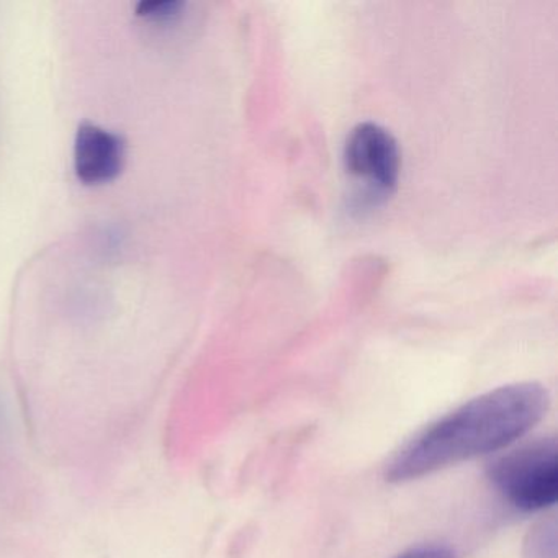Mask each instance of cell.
I'll list each match as a JSON object with an SVG mask.
<instances>
[{
	"label": "cell",
	"mask_w": 558,
	"mask_h": 558,
	"mask_svg": "<svg viewBox=\"0 0 558 558\" xmlns=\"http://www.w3.org/2000/svg\"><path fill=\"white\" fill-rule=\"evenodd\" d=\"M182 0H142L136 4V15L151 22H171L184 11Z\"/></svg>",
	"instance_id": "5b68a950"
},
{
	"label": "cell",
	"mask_w": 558,
	"mask_h": 558,
	"mask_svg": "<svg viewBox=\"0 0 558 558\" xmlns=\"http://www.w3.org/2000/svg\"><path fill=\"white\" fill-rule=\"evenodd\" d=\"M547 388L535 381L486 391L414 434L388 460L385 478L407 483L511 446L545 416Z\"/></svg>",
	"instance_id": "6da1fadb"
},
{
	"label": "cell",
	"mask_w": 558,
	"mask_h": 558,
	"mask_svg": "<svg viewBox=\"0 0 558 558\" xmlns=\"http://www.w3.org/2000/svg\"><path fill=\"white\" fill-rule=\"evenodd\" d=\"M527 558H555V525L545 524L532 535Z\"/></svg>",
	"instance_id": "8992f818"
},
{
	"label": "cell",
	"mask_w": 558,
	"mask_h": 558,
	"mask_svg": "<svg viewBox=\"0 0 558 558\" xmlns=\"http://www.w3.org/2000/svg\"><path fill=\"white\" fill-rule=\"evenodd\" d=\"M395 558H456L452 550L446 545L424 544L410 548L403 554L397 555Z\"/></svg>",
	"instance_id": "52a82bcc"
},
{
	"label": "cell",
	"mask_w": 558,
	"mask_h": 558,
	"mask_svg": "<svg viewBox=\"0 0 558 558\" xmlns=\"http://www.w3.org/2000/svg\"><path fill=\"white\" fill-rule=\"evenodd\" d=\"M488 480L509 505L521 511L551 508L558 498L557 440H535L498 457L488 466Z\"/></svg>",
	"instance_id": "7a4b0ae2"
},
{
	"label": "cell",
	"mask_w": 558,
	"mask_h": 558,
	"mask_svg": "<svg viewBox=\"0 0 558 558\" xmlns=\"http://www.w3.org/2000/svg\"><path fill=\"white\" fill-rule=\"evenodd\" d=\"M344 166L357 184V208L377 207L390 197L400 175V148L384 126L361 123L349 133L344 146Z\"/></svg>",
	"instance_id": "3957f363"
},
{
	"label": "cell",
	"mask_w": 558,
	"mask_h": 558,
	"mask_svg": "<svg viewBox=\"0 0 558 558\" xmlns=\"http://www.w3.org/2000/svg\"><path fill=\"white\" fill-rule=\"evenodd\" d=\"M126 143L122 135L97 123L83 122L74 136V174L84 185L110 184L122 174Z\"/></svg>",
	"instance_id": "277c9868"
}]
</instances>
